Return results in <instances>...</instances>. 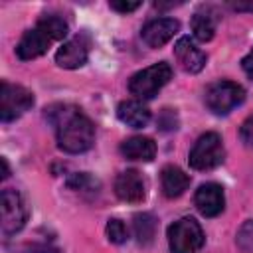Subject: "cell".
Segmentation results:
<instances>
[{
	"instance_id": "8fae6325",
	"label": "cell",
	"mask_w": 253,
	"mask_h": 253,
	"mask_svg": "<svg viewBox=\"0 0 253 253\" xmlns=\"http://www.w3.org/2000/svg\"><path fill=\"white\" fill-rule=\"evenodd\" d=\"M194 204L198 208V211L206 217H215L223 211L225 208V196H223V188L215 182H208L202 184L196 190L194 196Z\"/></svg>"
},
{
	"instance_id": "6da1fadb",
	"label": "cell",
	"mask_w": 253,
	"mask_h": 253,
	"mask_svg": "<svg viewBox=\"0 0 253 253\" xmlns=\"http://www.w3.org/2000/svg\"><path fill=\"white\" fill-rule=\"evenodd\" d=\"M45 119L55 128L57 146L69 154H81L95 142V126L91 119L73 105H51L45 109Z\"/></svg>"
},
{
	"instance_id": "ac0fdd59",
	"label": "cell",
	"mask_w": 253,
	"mask_h": 253,
	"mask_svg": "<svg viewBox=\"0 0 253 253\" xmlns=\"http://www.w3.org/2000/svg\"><path fill=\"white\" fill-rule=\"evenodd\" d=\"M134 235L140 245H148L156 235V217L152 213H136L132 219Z\"/></svg>"
},
{
	"instance_id": "484cf974",
	"label": "cell",
	"mask_w": 253,
	"mask_h": 253,
	"mask_svg": "<svg viewBox=\"0 0 253 253\" xmlns=\"http://www.w3.org/2000/svg\"><path fill=\"white\" fill-rule=\"evenodd\" d=\"M0 164H2V178H8V176H10V168H8V160H6V158H0Z\"/></svg>"
},
{
	"instance_id": "7c38bea8",
	"label": "cell",
	"mask_w": 253,
	"mask_h": 253,
	"mask_svg": "<svg viewBox=\"0 0 253 253\" xmlns=\"http://www.w3.org/2000/svg\"><path fill=\"white\" fill-rule=\"evenodd\" d=\"M180 30V22L174 18H156L142 26L140 38L148 47H160L170 42Z\"/></svg>"
},
{
	"instance_id": "9a60e30c",
	"label": "cell",
	"mask_w": 253,
	"mask_h": 253,
	"mask_svg": "<svg viewBox=\"0 0 253 253\" xmlns=\"http://www.w3.org/2000/svg\"><path fill=\"white\" fill-rule=\"evenodd\" d=\"M121 152L128 160L150 162L156 156V142L148 136H130L121 144Z\"/></svg>"
},
{
	"instance_id": "5bb4252c",
	"label": "cell",
	"mask_w": 253,
	"mask_h": 253,
	"mask_svg": "<svg viewBox=\"0 0 253 253\" xmlns=\"http://www.w3.org/2000/svg\"><path fill=\"white\" fill-rule=\"evenodd\" d=\"M117 117L121 123H125L130 128H142L150 121V111L140 101L132 99V101H123L117 107Z\"/></svg>"
},
{
	"instance_id": "52a82bcc",
	"label": "cell",
	"mask_w": 253,
	"mask_h": 253,
	"mask_svg": "<svg viewBox=\"0 0 253 253\" xmlns=\"http://www.w3.org/2000/svg\"><path fill=\"white\" fill-rule=\"evenodd\" d=\"M0 211H2L0 231H2L4 237L16 235L26 225L28 208H26L22 196L16 190H12V188L2 190V196H0Z\"/></svg>"
},
{
	"instance_id": "ba28073f",
	"label": "cell",
	"mask_w": 253,
	"mask_h": 253,
	"mask_svg": "<svg viewBox=\"0 0 253 253\" xmlns=\"http://www.w3.org/2000/svg\"><path fill=\"white\" fill-rule=\"evenodd\" d=\"M57 42L55 36L38 20V24L30 30L24 32V36L20 38L18 45H16V55L24 61H30V59H36L40 55H43L47 51V47Z\"/></svg>"
},
{
	"instance_id": "9c48e42d",
	"label": "cell",
	"mask_w": 253,
	"mask_h": 253,
	"mask_svg": "<svg viewBox=\"0 0 253 253\" xmlns=\"http://www.w3.org/2000/svg\"><path fill=\"white\" fill-rule=\"evenodd\" d=\"M91 40L87 34H77L61 43V47L55 51V63L63 69H77L87 63L89 57Z\"/></svg>"
},
{
	"instance_id": "3957f363",
	"label": "cell",
	"mask_w": 253,
	"mask_h": 253,
	"mask_svg": "<svg viewBox=\"0 0 253 253\" xmlns=\"http://www.w3.org/2000/svg\"><path fill=\"white\" fill-rule=\"evenodd\" d=\"M172 77V67L166 61L154 63L142 71H136L128 79V91L136 99H152Z\"/></svg>"
},
{
	"instance_id": "ffe728a7",
	"label": "cell",
	"mask_w": 253,
	"mask_h": 253,
	"mask_svg": "<svg viewBox=\"0 0 253 253\" xmlns=\"http://www.w3.org/2000/svg\"><path fill=\"white\" fill-rule=\"evenodd\" d=\"M235 243L239 247L241 253H253V219H247L235 237Z\"/></svg>"
},
{
	"instance_id": "4fadbf2b",
	"label": "cell",
	"mask_w": 253,
	"mask_h": 253,
	"mask_svg": "<svg viewBox=\"0 0 253 253\" xmlns=\"http://www.w3.org/2000/svg\"><path fill=\"white\" fill-rule=\"evenodd\" d=\"M174 57L180 67L188 73H198L206 65V53L190 40V36H182L174 43Z\"/></svg>"
},
{
	"instance_id": "603a6c76",
	"label": "cell",
	"mask_w": 253,
	"mask_h": 253,
	"mask_svg": "<svg viewBox=\"0 0 253 253\" xmlns=\"http://www.w3.org/2000/svg\"><path fill=\"white\" fill-rule=\"evenodd\" d=\"M109 6L121 14H128V12H134L136 8H140V2H119V0H113L109 2Z\"/></svg>"
},
{
	"instance_id": "d6986e66",
	"label": "cell",
	"mask_w": 253,
	"mask_h": 253,
	"mask_svg": "<svg viewBox=\"0 0 253 253\" xmlns=\"http://www.w3.org/2000/svg\"><path fill=\"white\" fill-rule=\"evenodd\" d=\"M67 188H71V190H77V192H93V190H97L99 188V182L91 176V174H87V172H79V174H73L69 180H67Z\"/></svg>"
},
{
	"instance_id": "2e32d148",
	"label": "cell",
	"mask_w": 253,
	"mask_h": 253,
	"mask_svg": "<svg viewBox=\"0 0 253 253\" xmlns=\"http://www.w3.org/2000/svg\"><path fill=\"white\" fill-rule=\"evenodd\" d=\"M160 184L166 198H178L188 190L190 176L178 166H164L160 172Z\"/></svg>"
},
{
	"instance_id": "44dd1931",
	"label": "cell",
	"mask_w": 253,
	"mask_h": 253,
	"mask_svg": "<svg viewBox=\"0 0 253 253\" xmlns=\"http://www.w3.org/2000/svg\"><path fill=\"white\" fill-rule=\"evenodd\" d=\"M105 231H107V237H109V241H111V243H115V245H121V243H125V241H126V237H128L125 223H123L121 219H117V217H111V219L107 221V227H105Z\"/></svg>"
},
{
	"instance_id": "7a4b0ae2",
	"label": "cell",
	"mask_w": 253,
	"mask_h": 253,
	"mask_svg": "<svg viewBox=\"0 0 253 253\" xmlns=\"http://www.w3.org/2000/svg\"><path fill=\"white\" fill-rule=\"evenodd\" d=\"M206 241L202 225L194 217H180L168 227V245L172 253H196Z\"/></svg>"
},
{
	"instance_id": "5b68a950",
	"label": "cell",
	"mask_w": 253,
	"mask_h": 253,
	"mask_svg": "<svg viewBox=\"0 0 253 253\" xmlns=\"http://www.w3.org/2000/svg\"><path fill=\"white\" fill-rule=\"evenodd\" d=\"M245 99V89L233 81H215L206 89L204 101L213 115H227Z\"/></svg>"
},
{
	"instance_id": "30bf717a",
	"label": "cell",
	"mask_w": 253,
	"mask_h": 253,
	"mask_svg": "<svg viewBox=\"0 0 253 253\" xmlns=\"http://www.w3.org/2000/svg\"><path fill=\"white\" fill-rule=\"evenodd\" d=\"M115 194L128 204H140L146 198V182L140 172L125 170L115 178Z\"/></svg>"
},
{
	"instance_id": "d4e9b609",
	"label": "cell",
	"mask_w": 253,
	"mask_h": 253,
	"mask_svg": "<svg viewBox=\"0 0 253 253\" xmlns=\"http://www.w3.org/2000/svg\"><path fill=\"white\" fill-rule=\"evenodd\" d=\"M227 6L235 12H253V2H229Z\"/></svg>"
},
{
	"instance_id": "7402d4cb",
	"label": "cell",
	"mask_w": 253,
	"mask_h": 253,
	"mask_svg": "<svg viewBox=\"0 0 253 253\" xmlns=\"http://www.w3.org/2000/svg\"><path fill=\"white\" fill-rule=\"evenodd\" d=\"M156 123L162 130H176L178 128V119H176V113L172 109H162Z\"/></svg>"
},
{
	"instance_id": "8992f818",
	"label": "cell",
	"mask_w": 253,
	"mask_h": 253,
	"mask_svg": "<svg viewBox=\"0 0 253 253\" xmlns=\"http://www.w3.org/2000/svg\"><path fill=\"white\" fill-rule=\"evenodd\" d=\"M34 105V95L22 85H14L8 81L0 83V121L10 123L20 119Z\"/></svg>"
},
{
	"instance_id": "277c9868",
	"label": "cell",
	"mask_w": 253,
	"mask_h": 253,
	"mask_svg": "<svg viewBox=\"0 0 253 253\" xmlns=\"http://www.w3.org/2000/svg\"><path fill=\"white\" fill-rule=\"evenodd\" d=\"M223 156L225 150L221 136L217 132H206L194 142L188 154V162L194 170H211L223 162Z\"/></svg>"
},
{
	"instance_id": "e0dca14e",
	"label": "cell",
	"mask_w": 253,
	"mask_h": 253,
	"mask_svg": "<svg viewBox=\"0 0 253 253\" xmlns=\"http://www.w3.org/2000/svg\"><path fill=\"white\" fill-rule=\"evenodd\" d=\"M192 32H194V38L200 40V42H210L215 34V14L208 8L204 10H198L194 16H192Z\"/></svg>"
},
{
	"instance_id": "cb8c5ba5",
	"label": "cell",
	"mask_w": 253,
	"mask_h": 253,
	"mask_svg": "<svg viewBox=\"0 0 253 253\" xmlns=\"http://www.w3.org/2000/svg\"><path fill=\"white\" fill-rule=\"evenodd\" d=\"M241 67H243V71H245V75L253 81V47H251V51L241 59Z\"/></svg>"
}]
</instances>
